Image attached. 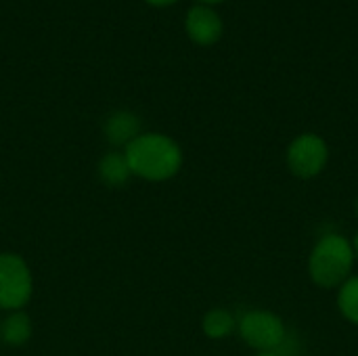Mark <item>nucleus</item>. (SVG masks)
Wrapping results in <instances>:
<instances>
[{
    "instance_id": "obj_1",
    "label": "nucleus",
    "mask_w": 358,
    "mask_h": 356,
    "mask_svg": "<svg viewBox=\"0 0 358 356\" xmlns=\"http://www.w3.org/2000/svg\"><path fill=\"white\" fill-rule=\"evenodd\" d=\"M122 151L132 176L147 183H166L174 178L185 164L182 147L164 132H141Z\"/></svg>"
},
{
    "instance_id": "obj_2",
    "label": "nucleus",
    "mask_w": 358,
    "mask_h": 356,
    "mask_svg": "<svg viewBox=\"0 0 358 356\" xmlns=\"http://www.w3.org/2000/svg\"><path fill=\"white\" fill-rule=\"evenodd\" d=\"M357 256L352 241L340 233L319 237L308 256V277L321 290H338L352 277Z\"/></svg>"
},
{
    "instance_id": "obj_3",
    "label": "nucleus",
    "mask_w": 358,
    "mask_h": 356,
    "mask_svg": "<svg viewBox=\"0 0 358 356\" xmlns=\"http://www.w3.org/2000/svg\"><path fill=\"white\" fill-rule=\"evenodd\" d=\"M34 296V273L17 252H0V311H25Z\"/></svg>"
},
{
    "instance_id": "obj_4",
    "label": "nucleus",
    "mask_w": 358,
    "mask_h": 356,
    "mask_svg": "<svg viewBox=\"0 0 358 356\" xmlns=\"http://www.w3.org/2000/svg\"><path fill=\"white\" fill-rule=\"evenodd\" d=\"M237 329L241 340L256 353H277L287 340L283 319L271 311H248L237 321Z\"/></svg>"
},
{
    "instance_id": "obj_5",
    "label": "nucleus",
    "mask_w": 358,
    "mask_h": 356,
    "mask_svg": "<svg viewBox=\"0 0 358 356\" xmlns=\"http://www.w3.org/2000/svg\"><path fill=\"white\" fill-rule=\"evenodd\" d=\"M327 162H329V145L323 136L315 132H304L296 136L285 153L287 170L302 180H310L319 176L325 170Z\"/></svg>"
},
{
    "instance_id": "obj_6",
    "label": "nucleus",
    "mask_w": 358,
    "mask_h": 356,
    "mask_svg": "<svg viewBox=\"0 0 358 356\" xmlns=\"http://www.w3.org/2000/svg\"><path fill=\"white\" fill-rule=\"evenodd\" d=\"M185 31L191 42L199 46H212L222 38V17L208 4H193L185 17Z\"/></svg>"
},
{
    "instance_id": "obj_7",
    "label": "nucleus",
    "mask_w": 358,
    "mask_h": 356,
    "mask_svg": "<svg viewBox=\"0 0 358 356\" xmlns=\"http://www.w3.org/2000/svg\"><path fill=\"white\" fill-rule=\"evenodd\" d=\"M103 132H105V138L111 147L124 149L128 143H132L143 132L141 130V118L128 109L113 111L111 115H107V120L103 124Z\"/></svg>"
},
{
    "instance_id": "obj_8",
    "label": "nucleus",
    "mask_w": 358,
    "mask_h": 356,
    "mask_svg": "<svg viewBox=\"0 0 358 356\" xmlns=\"http://www.w3.org/2000/svg\"><path fill=\"white\" fill-rule=\"evenodd\" d=\"M96 174H99L101 183L107 185V187H111V189H120V187H124L132 178L128 159H126V155H124L122 149L107 151L99 159V164H96Z\"/></svg>"
},
{
    "instance_id": "obj_9",
    "label": "nucleus",
    "mask_w": 358,
    "mask_h": 356,
    "mask_svg": "<svg viewBox=\"0 0 358 356\" xmlns=\"http://www.w3.org/2000/svg\"><path fill=\"white\" fill-rule=\"evenodd\" d=\"M31 334H34V325L25 311H13L6 313L4 319H0V342H4L6 346L13 348L25 346Z\"/></svg>"
},
{
    "instance_id": "obj_10",
    "label": "nucleus",
    "mask_w": 358,
    "mask_h": 356,
    "mask_svg": "<svg viewBox=\"0 0 358 356\" xmlns=\"http://www.w3.org/2000/svg\"><path fill=\"white\" fill-rule=\"evenodd\" d=\"M237 329V319L227 308H212L201 319V332L210 340H224Z\"/></svg>"
},
{
    "instance_id": "obj_11",
    "label": "nucleus",
    "mask_w": 358,
    "mask_h": 356,
    "mask_svg": "<svg viewBox=\"0 0 358 356\" xmlns=\"http://www.w3.org/2000/svg\"><path fill=\"white\" fill-rule=\"evenodd\" d=\"M338 311L340 315L358 327V275H352L338 287Z\"/></svg>"
},
{
    "instance_id": "obj_12",
    "label": "nucleus",
    "mask_w": 358,
    "mask_h": 356,
    "mask_svg": "<svg viewBox=\"0 0 358 356\" xmlns=\"http://www.w3.org/2000/svg\"><path fill=\"white\" fill-rule=\"evenodd\" d=\"M147 4H151V6H157V8H164V6H172V4H176L178 0H145Z\"/></svg>"
},
{
    "instance_id": "obj_13",
    "label": "nucleus",
    "mask_w": 358,
    "mask_h": 356,
    "mask_svg": "<svg viewBox=\"0 0 358 356\" xmlns=\"http://www.w3.org/2000/svg\"><path fill=\"white\" fill-rule=\"evenodd\" d=\"M352 248H355V256H357L358 260V231L357 235H355V239H352Z\"/></svg>"
},
{
    "instance_id": "obj_14",
    "label": "nucleus",
    "mask_w": 358,
    "mask_h": 356,
    "mask_svg": "<svg viewBox=\"0 0 358 356\" xmlns=\"http://www.w3.org/2000/svg\"><path fill=\"white\" fill-rule=\"evenodd\" d=\"M218 2H224V0H199V4H208V6H212V4H218Z\"/></svg>"
},
{
    "instance_id": "obj_15",
    "label": "nucleus",
    "mask_w": 358,
    "mask_h": 356,
    "mask_svg": "<svg viewBox=\"0 0 358 356\" xmlns=\"http://www.w3.org/2000/svg\"><path fill=\"white\" fill-rule=\"evenodd\" d=\"M254 356H281L279 353H256Z\"/></svg>"
},
{
    "instance_id": "obj_16",
    "label": "nucleus",
    "mask_w": 358,
    "mask_h": 356,
    "mask_svg": "<svg viewBox=\"0 0 358 356\" xmlns=\"http://www.w3.org/2000/svg\"><path fill=\"white\" fill-rule=\"evenodd\" d=\"M355 216H357V218H358V197H357V199H355Z\"/></svg>"
}]
</instances>
